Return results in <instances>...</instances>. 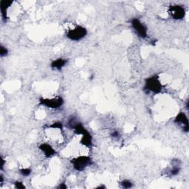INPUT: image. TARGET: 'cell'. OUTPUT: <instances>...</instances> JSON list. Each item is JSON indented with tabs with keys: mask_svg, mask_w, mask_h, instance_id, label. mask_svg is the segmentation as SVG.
<instances>
[{
	"mask_svg": "<svg viewBox=\"0 0 189 189\" xmlns=\"http://www.w3.org/2000/svg\"><path fill=\"white\" fill-rule=\"evenodd\" d=\"M73 131L76 133L77 135H80L82 136L81 138L80 143L83 146H86V147L89 148L92 145V137L90 133L84 128L82 123L81 122H78L75 124V126L72 128Z\"/></svg>",
	"mask_w": 189,
	"mask_h": 189,
	"instance_id": "cell-1",
	"label": "cell"
},
{
	"mask_svg": "<svg viewBox=\"0 0 189 189\" xmlns=\"http://www.w3.org/2000/svg\"><path fill=\"white\" fill-rule=\"evenodd\" d=\"M169 14L175 20H181L185 16V10L184 7L179 5H171L169 8Z\"/></svg>",
	"mask_w": 189,
	"mask_h": 189,
	"instance_id": "cell-7",
	"label": "cell"
},
{
	"mask_svg": "<svg viewBox=\"0 0 189 189\" xmlns=\"http://www.w3.org/2000/svg\"><path fill=\"white\" fill-rule=\"evenodd\" d=\"M39 149L43 152L44 155L47 158L53 157L56 154V151L53 149V146L47 143H43L40 144L39 146Z\"/></svg>",
	"mask_w": 189,
	"mask_h": 189,
	"instance_id": "cell-9",
	"label": "cell"
},
{
	"mask_svg": "<svg viewBox=\"0 0 189 189\" xmlns=\"http://www.w3.org/2000/svg\"><path fill=\"white\" fill-rule=\"evenodd\" d=\"M87 30L83 26L78 25L73 29H70L67 30L66 33V36L70 40L74 41V42H79L87 36Z\"/></svg>",
	"mask_w": 189,
	"mask_h": 189,
	"instance_id": "cell-4",
	"label": "cell"
},
{
	"mask_svg": "<svg viewBox=\"0 0 189 189\" xmlns=\"http://www.w3.org/2000/svg\"><path fill=\"white\" fill-rule=\"evenodd\" d=\"M12 3L13 2L11 1V0H2L0 2V11H1L2 19L3 22H6L7 21L8 9L11 7Z\"/></svg>",
	"mask_w": 189,
	"mask_h": 189,
	"instance_id": "cell-10",
	"label": "cell"
},
{
	"mask_svg": "<svg viewBox=\"0 0 189 189\" xmlns=\"http://www.w3.org/2000/svg\"><path fill=\"white\" fill-rule=\"evenodd\" d=\"M40 104L45 106V107H47L50 109H58L63 105L64 99L61 96H58L55 98H40L39 100Z\"/></svg>",
	"mask_w": 189,
	"mask_h": 189,
	"instance_id": "cell-6",
	"label": "cell"
},
{
	"mask_svg": "<svg viewBox=\"0 0 189 189\" xmlns=\"http://www.w3.org/2000/svg\"><path fill=\"white\" fill-rule=\"evenodd\" d=\"M67 60L64 59V58H59L52 61L50 66H51L53 69L57 70H61L67 64Z\"/></svg>",
	"mask_w": 189,
	"mask_h": 189,
	"instance_id": "cell-11",
	"label": "cell"
},
{
	"mask_svg": "<svg viewBox=\"0 0 189 189\" xmlns=\"http://www.w3.org/2000/svg\"><path fill=\"white\" fill-rule=\"evenodd\" d=\"M112 138H118V136H119V132L118 131H116V130H115V131H114L112 133Z\"/></svg>",
	"mask_w": 189,
	"mask_h": 189,
	"instance_id": "cell-18",
	"label": "cell"
},
{
	"mask_svg": "<svg viewBox=\"0 0 189 189\" xmlns=\"http://www.w3.org/2000/svg\"><path fill=\"white\" fill-rule=\"evenodd\" d=\"M2 164H1V170H3V168H4V166H5V160L3 159L2 157Z\"/></svg>",
	"mask_w": 189,
	"mask_h": 189,
	"instance_id": "cell-20",
	"label": "cell"
},
{
	"mask_svg": "<svg viewBox=\"0 0 189 189\" xmlns=\"http://www.w3.org/2000/svg\"><path fill=\"white\" fill-rule=\"evenodd\" d=\"M180 167L179 166L176 165L173 166V168L171 169L170 174L172 176H176L180 173Z\"/></svg>",
	"mask_w": 189,
	"mask_h": 189,
	"instance_id": "cell-14",
	"label": "cell"
},
{
	"mask_svg": "<svg viewBox=\"0 0 189 189\" xmlns=\"http://www.w3.org/2000/svg\"><path fill=\"white\" fill-rule=\"evenodd\" d=\"M163 89V84L160 81L157 76H153L147 78L145 80L144 87L143 90L146 93L152 92L154 94H159Z\"/></svg>",
	"mask_w": 189,
	"mask_h": 189,
	"instance_id": "cell-2",
	"label": "cell"
},
{
	"mask_svg": "<svg viewBox=\"0 0 189 189\" xmlns=\"http://www.w3.org/2000/svg\"><path fill=\"white\" fill-rule=\"evenodd\" d=\"M131 25L134 29L135 33L141 39H146L148 36V29L146 26L138 18H134L131 20Z\"/></svg>",
	"mask_w": 189,
	"mask_h": 189,
	"instance_id": "cell-5",
	"label": "cell"
},
{
	"mask_svg": "<svg viewBox=\"0 0 189 189\" xmlns=\"http://www.w3.org/2000/svg\"><path fill=\"white\" fill-rule=\"evenodd\" d=\"M120 184H121L122 187L124 188H130L133 186L132 182L129 180H123V181L120 182Z\"/></svg>",
	"mask_w": 189,
	"mask_h": 189,
	"instance_id": "cell-12",
	"label": "cell"
},
{
	"mask_svg": "<svg viewBox=\"0 0 189 189\" xmlns=\"http://www.w3.org/2000/svg\"><path fill=\"white\" fill-rule=\"evenodd\" d=\"M50 128L53 129H63V124L61 122H56V123H53V124L50 125Z\"/></svg>",
	"mask_w": 189,
	"mask_h": 189,
	"instance_id": "cell-16",
	"label": "cell"
},
{
	"mask_svg": "<svg viewBox=\"0 0 189 189\" xmlns=\"http://www.w3.org/2000/svg\"><path fill=\"white\" fill-rule=\"evenodd\" d=\"M97 188H105V186H98V187H97Z\"/></svg>",
	"mask_w": 189,
	"mask_h": 189,
	"instance_id": "cell-22",
	"label": "cell"
},
{
	"mask_svg": "<svg viewBox=\"0 0 189 189\" xmlns=\"http://www.w3.org/2000/svg\"><path fill=\"white\" fill-rule=\"evenodd\" d=\"M31 169H29V168H24V169H19V172L24 177H27V176L30 175L31 174Z\"/></svg>",
	"mask_w": 189,
	"mask_h": 189,
	"instance_id": "cell-13",
	"label": "cell"
},
{
	"mask_svg": "<svg viewBox=\"0 0 189 189\" xmlns=\"http://www.w3.org/2000/svg\"><path fill=\"white\" fill-rule=\"evenodd\" d=\"M0 179H1V181H0V182H1V184H2L3 180H4V179H3L2 174H1V176H0Z\"/></svg>",
	"mask_w": 189,
	"mask_h": 189,
	"instance_id": "cell-21",
	"label": "cell"
},
{
	"mask_svg": "<svg viewBox=\"0 0 189 189\" xmlns=\"http://www.w3.org/2000/svg\"><path fill=\"white\" fill-rule=\"evenodd\" d=\"M8 53V50L5 47H4L3 45H1L0 46V55L1 57H4L6 56Z\"/></svg>",
	"mask_w": 189,
	"mask_h": 189,
	"instance_id": "cell-15",
	"label": "cell"
},
{
	"mask_svg": "<svg viewBox=\"0 0 189 189\" xmlns=\"http://www.w3.org/2000/svg\"><path fill=\"white\" fill-rule=\"evenodd\" d=\"M58 188H62V189H65V188H67V185H65V183H61V185H58Z\"/></svg>",
	"mask_w": 189,
	"mask_h": 189,
	"instance_id": "cell-19",
	"label": "cell"
},
{
	"mask_svg": "<svg viewBox=\"0 0 189 189\" xmlns=\"http://www.w3.org/2000/svg\"><path fill=\"white\" fill-rule=\"evenodd\" d=\"M14 186H15L16 188L18 189H24L26 188L25 185L23 184V182L19 181H16L14 182Z\"/></svg>",
	"mask_w": 189,
	"mask_h": 189,
	"instance_id": "cell-17",
	"label": "cell"
},
{
	"mask_svg": "<svg viewBox=\"0 0 189 189\" xmlns=\"http://www.w3.org/2000/svg\"><path fill=\"white\" fill-rule=\"evenodd\" d=\"M73 166V169L78 172H83L86 169L92 164V159L89 156L82 155L73 158L70 161Z\"/></svg>",
	"mask_w": 189,
	"mask_h": 189,
	"instance_id": "cell-3",
	"label": "cell"
},
{
	"mask_svg": "<svg viewBox=\"0 0 189 189\" xmlns=\"http://www.w3.org/2000/svg\"><path fill=\"white\" fill-rule=\"evenodd\" d=\"M174 123L176 124L179 125L182 127V130L185 132H188L189 130V123H188V118L187 115H185V112H180L177 114L176 118H174Z\"/></svg>",
	"mask_w": 189,
	"mask_h": 189,
	"instance_id": "cell-8",
	"label": "cell"
}]
</instances>
